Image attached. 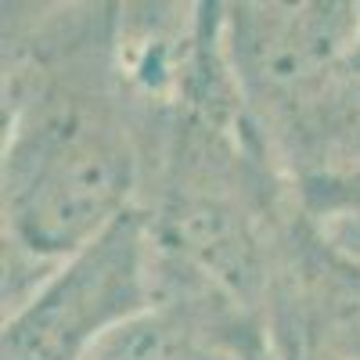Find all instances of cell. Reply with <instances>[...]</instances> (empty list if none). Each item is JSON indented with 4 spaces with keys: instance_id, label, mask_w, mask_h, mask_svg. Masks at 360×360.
<instances>
[{
    "instance_id": "obj_1",
    "label": "cell",
    "mask_w": 360,
    "mask_h": 360,
    "mask_svg": "<svg viewBox=\"0 0 360 360\" xmlns=\"http://www.w3.org/2000/svg\"><path fill=\"white\" fill-rule=\"evenodd\" d=\"M152 127L115 72V4H4V314L137 213Z\"/></svg>"
},
{
    "instance_id": "obj_2",
    "label": "cell",
    "mask_w": 360,
    "mask_h": 360,
    "mask_svg": "<svg viewBox=\"0 0 360 360\" xmlns=\"http://www.w3.org/2000/svg\"><path fill=\"white\" fill-rule=\"evenodd\" d=\"M155 303V256L144 217L130 213L72 252L0 328V360H83Z\"/></svg>"
},
{
    "instance_id": "obj_3",
    "label": "cell",
    "mask_w": 360,
    "mask_h": 360,
    "mask_svg": "<svg viewBox=\"0 0 360 360\" xmlns=\"http://www.w3.org/2000/svg\"><path fill=\"white\" fill-rule=\"evenodd\" d=\"M220 29L231 72L252 123L288 108L360 51V4H220Z\"/></svg>"
}]
</instances>
